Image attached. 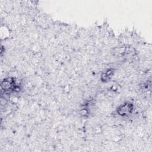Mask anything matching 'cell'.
Segmentation results:
<instances>
[{"label": "cell", "mask_w": 152, "mask_h": 152, "mask_svg": "<svg viewBox=\"0 0 152 152\" xmlns=\"http://www.w3.org/2000/svg\"><path fill=\"white\" fill-rule=\"evenodd\" d=\"M133 104L128 102L119 106L117 109V112L118 115L122 116H125L131 115L133 112Z\"/></svg>", "instance_id": "obj_1"}, {"label": "cell", "mask_w": 152, "mask_h": 152, "mask_svg": "<svg viewBox=\"0 0 152 152\" xmlns=\"http://www.w3.org/2000/svg\"><path fill=\"white\" fill-rule=\"evenodd\" d=\"M1 87L5 91H12L15 87V80H11V78L4 80L1 83Z\"/></svg>", "instance_id": "obj_2"}, {"label": "cell", "mask_w": 152, "mask_h": 152, "mask_svg": "<svg viewBox=\"0 0 152 152\" xmlns=\"http://www.w3.org/2000/svg\"><path fill=\"white\" fill-rule=\"evenodd\" d=\"M115 71L113 69H106L102 75L101 79L103 82H107L111 80L114 75Z\"/></svg>", "instance_id": "obj_3"}]
</instances>
